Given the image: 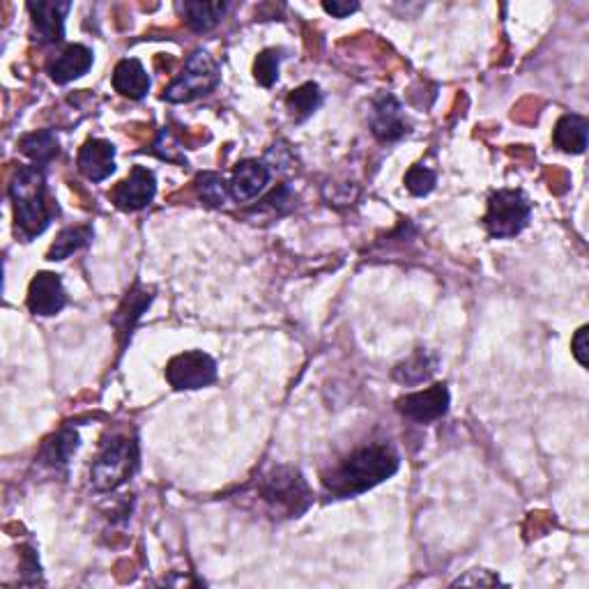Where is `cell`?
Segmentation results:
<instances>
[{
	"instance_id": "9a60e30c",
	"label": "cell",
	"mask_w": 589,
	"mask_h": 589,
	"mask_svg": "<svg viewBox=\"0 0 589 589\" xmlns=\"http://www.w3.org/2000/svg\"><path fill=\"white\" fill-rule=\"evenodd\" d=\"M267 182H270V168L265 166V162H258V159H244V162L237 164L233 171L231 196L235 198V201L247 203L265 189Z\"/></svg>"
},
{
	"instance_id": "d6986e66",
	"label": "cell",
	"mask_w": 589,
	"mask_h": 589,
	"mask_svg": "<svg viewBox=\"0 0 589 589\" xmlns=\"http://www.w3.org/2000/svg\"><path fill=\"white\" fill-rule=\"evenodd\" d=\"M587 134H589V122L583 116H573L566 113L555 125L553 141L560 150L571 152V155H583L587 148Z\"/></svg>"
},
{
	"instance_id": "52a82bcc",
	"label": "cell",
	"mask_w": 589,
	"mask_h": 589,
	"mask_svg": "<svg viewBox=\"0 0 589 589\" xmlns=\"http://www.w3.org/2000/svg\"><path fill=\"white\" fill-rule=\"evenodd\" d=\"M166 380L173 389H203L217 380V362L203 350H189L173 357L166 366Z\"/></svg>"
},
{
	"instance_id": "4316f807",
	"label": "cell",
	"mask_w": 589,
	"mask_h": 589,
	"mask_svg": "<svg viewBox=\"0 0 589 589\" xmlns=\"http://www.w3.org/2000/svg\"><path fill=\"white\" fill-rule=\"evenodd\" d=\"M152 152L159 159H166V162H173V164H187V157L182 155V148H180V141L175 139L171 134V129L164 127L162 132L157 134L155 143H152Z\"/></svg>"
},
{
	"instance_id": "8fae6325",
	"label": "cell",
	"mask_w": 589,
	"mask_h": 589,
	"mask_svg": "<svg viewBox=\"0 0 589 589\" xmlns=\"http://www.w3.org/2000/svg\"><path fill=\"white\" fill-rule=\"evenodd\" d=\"M67 293L58 274L37 272L28 288V309L35 316H56L65 309Z\"/></svg>"
},
{
	"instance_id": "7a4b0ae2",
	"label": "cell",
	"mask_w": 589,
	"mask_h": 589,
	"mask_svg": "<svg viewBox=\"0 0 589 589\" xmlns=\"http://www.w3.org/2000/svg\"><path fill=\"white\" fill-rule=\"evenodd\" d=\"M10 198L14 205V221H17V235L24 242L47 231L53 217L58 214V205L49 196L47 180L42 168L19 166L10 185Z\"/></svg>"
},
{
	"instance_id": "3957f363",
	"label": "cell",
	"mask_w": 589,
	"mask_h": 589,
	"mask_svg": "<svg viewBox=\"0 0 589 589\" xmlns=\"http://www.w3.org/2000/svg\"><path fill=\"white\" fill-rule=\"evenodd\" d=\"M258 497L274 516L300 518L313 504L304 474L293 465H277L258 481Z\"/></svg>"
},
{
	"instance_id": "44dd1931",
	"label": "cell",
	"mask_w": 589,
	"mask_h": 589,
	"mask_svg": "<svg viewBox=\"0 0 589 589\" xmlns=\"http://www.w3.org/2000/svg\"><path fill=\"white\" fill-rule=\"evenodd\" d=\"M150 304H152V290L141 288V286H134L132 290H129L125 302L120 304L116 316H113V325L118 327V334L127 336L129 332H132V327L139 323Z\"/></svg>"
},
{
	"instance_id": "603a6c76",
	"label": "cell",
	"mask_w": 589,
	"mask_h": 589,
	"mask_svg": "<svg viewBox=\"0 0 589 589\" xmlns=\"http://www.w3.org/2000/svg\"><path fill=\"white\" fill-rule=\"evenodd\" d=\"M320 104H323V93H320L318 83H304V86L290 90L286 97V109L300 122L311 118Z\"/></svg>"
},
{
	"instance_id": "f1b7e54d",
	"label": "cell",
	"mask_w": 589,
	"mask_h": 589,
	"mask_svg": "<svg viewBox=\"0 0 589 589\" xmlns=\"http://www.w3.org/2000/svg\"><path fill=\"white\" fill-rule=\"evenodd\" d=\"M571 346H573V355H576L580 366H587V327H580L576 336H573Z\"/></svg>"
},
{
	"instance_id": "5b68a950",
	"label": "cell",
	"mask_w": 589,
	"mask_h": 589,
	"mask_svg": "<svg viewBox=\"0 0 589 589\" xmlns=\"http://www.w3.org/2000/svg\"><path fill=\"white\" fill-rule=\"evenodd\" d=\"M532 203L520 189H500L488 196L484 228L491 237H516L530 224Z\"/></svg>"
},
{
	"instance_id": "30bf717a",
	"label": "cell",
	"mask_w": 589,
	"mask_h": 589,
	"mask_svg": "<svg viewBox=\"0 0 589 589\" xmlns=\"http://www.w3.org/2000/svg\"><path fill=\"white\" fill-rule=\"evenodd\" d=\"M70 10L72 3H67V0H37V3H28L37 40L44 44L63 42L65 17Z\"/></svg>"
},
{
	"instance_id": "cb8c5ba5",
	"label": "cell",
	"mask_w": 589,
	"mask_h": 589,
	"mask_svg": "<svg viewBox=\"0 0 589 589\" xmlns=\"http://www.w3.org/2000/svg\"><path fill=\"white\" fill-rule=\"evenodd\" d=\"M93 240V228L90 226H72L65 228L63 233L56 237V242L51 244L47 258L49 260H65L70 258L74 251L86 247V244Z\"/></svg>"
},
{
	"instance_id": "f546056e",
	"label": "cell",
	"mask_w": 589,
	"mask_h": 589,
	"mask_svg": "<svg viewBox=\"0 0 589 589\" xmlns=\"http://www.w3.org/2000/svg\"><path fill=\"white\" fill-rule=\"evenodd\" d=\"M325 12L332 14L336 19H346L348 14H353L359 10V3H339V0H332V3H323Z\"/></svg>"
},
{
	"instance_id": "277c9868",
	"label": "cell",
	"mask_w": 589,
	"mask_h": 589,
	"mask_svg": "<svg viewBox=\"0 0 589 589\" xmlns=\"http://www.w3.org/2000/svg\"><path fill=\"white\" fill-rule=\"evenodd\" d=\"M139 458V442H136V438L120 433H113L111 438H106L93 463V472H90L95 491L109 493L127 484L134 477V472L139 470Z\"/></svg>"
},
{
	"instance_id": "5bb4252c",
	"label": "cell",
	"mask_w": 589,
	"mask_h": 589,
	"mask_svg": "<svg viewBox=\"0 0 589 589\" xmlns=\"http://www.w3.org/2000/svg\"><path fill=\"white\" fill-rule=\"evenodd\" d=\"M90 67H93V51L83 47V44H70V47H65L63 51H58L56 56L49 58L47 72L53 83L65 86V83L86 74Z\"/></svg>"
},
{
	"instance_id": "ffe728a7",
	"label": "cell",
	"mask_w": 589,
	"mask_h": 589,
	"mask_svg": "<svg viewBox=\"0 0 589 589\" xmlns=\"http://www.w3.org/2000/svg\"><path fill=\"white\" fill-rule=\"evenodd\" d=\"M19 150L24 152L37 168H44L49 166L53 159H58L60 143L56 139V134L49 132V129H37V132H30L19 141Z\"/></svg>"
},
{
	"instance_id": "2e32d148",
	"label": "cell",
	"mask_w": 589,
	"mask_h": 589,
	"mask_svg": "<svg viewBox=\"0 0 589 589\" xmlns=\"http://www.w3.org/2000/svg\"><path fill=\"white\" fill-rule=\"evenodd\" d=\"M79 445H81L79 433H76L74 428L65 426L42 442L37 461L53 470H65L67 465H70V458L76 454V449H79Z\"/></svg>"
},
{
	"instance_id": "9c48e42d",
	"label": "cell",
	"mask_w": 589,
	"mask_h": 589,
	"mask_svg": "<svg viewBox=\"0 0 589 589\" xmlns=\"http://www.w3.org/2000/svg\"><path fill=\"white\" fill-rule=\"evenodd\" d=\"M396 410L401 412L405 419L417 424H431L435 419L445 417L449 410V389L447 385H433L424 389V392L405 394L396 401Z\"/></svg>"
},
{
	"instance_id": "6da1fadb",
	"label": "cell",
	"mask_w": 589,
	"mask_h": 589,
	"mask_svg": "<svg viewBox=\"0 0 589 589\" xmlns=\"http://www.w3.org/2000/svg\"><path fill=\"white\" fill-rule=\"evenodd\" d=\"M401 458L396 449L387 442H373L355 449L353 454L343 458L339 465H334L330 472L323 474V488L327 495L336 500L362 495L371 491L373 486L394 477L399 470Z\"/></svg>"
},
{
	"instance_id": "8992f818",
	"label": "cell",
	"mask_w": 589,
	"mask_h": 589,
	"mask_svg": "<svg viewBox=\"0 0 589 589\" xmlns=\"http://www.w3.org/2000/svg\"><path fill=\"white\" fill-rule=\"evenodd\" d=\"M219 86V67L210 53L196 51L191 53L185 63V70L171 86L164 88L162 99L168 104H187L198 97L210 95Z\"/></svg>"
},
{
	"instance_id": "ba28073f",
	"label": "cell",
	"mask_w": 589,
	"mask_h": 589,
	"mask_svg": "<svg viewBox=\"0 0 589 589\" xmlns=\"http://www.w3.org/2000/svg\"><path fill=\"white\" fill-rule=\"evenodd\" d=\"M155 194H157L155 173L145 166H134L132 173H129V178L118 182V185L111 189L109 198L118 210L136 212V210L148 208Z\"/></svg>"
},
{
	"instance_id": "4dcf8cb0",
	"label": "cell",
	"mask_w": 589,
	"mask_h": 589,
	"mask_svg": "<svg viewBox=\"0 0 589 589\" xmlns=\"http://www.w3.org/2000/svg\"><path fill=\"white\" fill-rule=\"evenodd\" d=\"M454 585H500V578L486 576V571H472L470 576L458 578Z\"/></svg>"
},
{
	"instance_id": "7c38bea8",
	"label": "cell",
	"mask_w": 589,
	"mask_h": 589,
	"mask_svg": "<svg viewBox=\"0 0 589 589\" xmlns=\"http://www.w3.org/2000/svg\"><path fill=\"white\" fill-rule=\"evenodd\" d=\"M371 132L382 143H392L408 134V122L403 118V106L394 95H380L373 99Z\"/></svg>"
},
{
	"instance_id": "ac0fdd59",
	"label": "cell",
	"mask_w": 589,
	"mask_h": 589,
	"mask_svg": "<svg viewBox=\"0 0 589 589\" xmlns=\"http://www.w3.org/2000/svg\"><path fill=\"white\" fill-rule=\"evenodd\" d=\"M438 364H440L438 355H433L431 350L419 348L405 359V362L396 366L392 376L396 382H401V385L405 387H415V385H422V382L426 380H431L433 373L438 371Z\"/></svg>"
},
{
	"instance_id": "4fadbf2b",
	"label": "cell",
	"mask_w": 589,
	"mask_h": 589,
	"mask_svg": "<svg viewBox=\"0 0 589 589\" xmlns=\"http://www.w3.org/2000/svg\"><path fill=\"white\" fill-rule=\"evenodd\" d=\"M76 166L90 182H102L116 171V148L104 139H88L81 145Z\"/></svg>"
},
{
	"instance_id": "484cf974",
	"label": "cell",
	"mask_w": 589,
	"mask_h": 589,
	"mask_svg": "<svg viewBox=\"0 0 589 589\" xmlns=\"http://www.w3.org/2000/svg\"><path fill=\"white\" fill-rule=\"evenodd\" d=\"M283 60V49H265L254 63V76L260 86L272 88L279 79V65Z\"/></svg>"
},
{
	"instance_id": "d4e9b609",
	"label": "cell",
	"mask_w": 589,
	"mask_h": 589,
	"mask_svg": "<svg viewBox=\"0 0 589 589\" xmlns=\"http://www.w3.org/2000/svg\"><path fill=\"white\" fill-rule=\"evenodd\" d=\"M196 194L210 208H221L231 196V185L219 173H201L194 182Z\"/></svg>"
},
{
	"instance_id": "e0dca14e",
	"label": "cell",
	"mask_w": 589,
	"mask_h": 589,
	"mask_svg": "<svg viewBox=\"0 0 589 589\" xmlns=\"http://www.w3.org/2000/svg\"><path fill=\"white\" fill-rule=\"evenodd\" d=\"M113 88L122 97L143 99L150 90V76L136 58L120 60L116 70H113Z\"/></svg>"
},
{
	"instance_id": "83f0119b",
	"label": "cell",
	"mask_w": 589,
	"mask_h": 589,
	"mask_svg": "<svg viewBox=\"0 0 589 589\" xmlns=\"http://www.w3.org/2000/svg\"><path fill=\"white\" fill-rule=\"evenodd\" d=\"M435 182H438V175H435L431 168L426 166H412L408 173H405V187L412 196H426L435 189Z\"/></svg>"
},
{
	"instance_id": "7402d4cb",
	"label": "cell",
	"mask_w": 589,
	"mask_h": 589,
	"mask_svg": "<svg viewBox=\"0 0 589 589\" xmlns=\"http://www.w3.org/2000/svg\"><path fill=\"white\" fill-rule=\"evenodd\" d=\"M228 10L226 3H185L180 5L185 24L194 30V33H208L214 26L224 19Z\"/></svg>"
}]
</instances>
